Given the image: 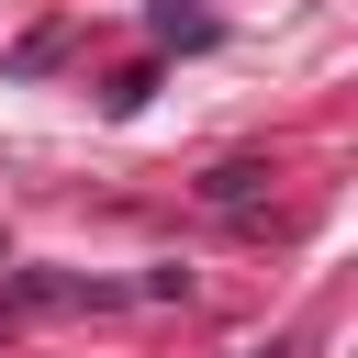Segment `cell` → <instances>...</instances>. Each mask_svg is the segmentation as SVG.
<instances>
[{"label":"cell","mask_w":358,"mask_h":358,"mask_svg":"<svg viewBox=\"0 0 358 358\" xmlns=\"http://www.w3.org/2000/svg\"><path fill=\"white\" fill-rule=\"evenodd\" d=\"M201 201H224V213H235V201H257V168H246V157H224V168L201 179Z\"/></svg>","instance_id":"6da1fadb"},{"label":"cell","mask_w":358,"mask_h":358,"mask_svg":"<svg viewBox=\"0 0 358 358\" xmlns=\"http://www.w3.org/2000/svg\"><path fill=\"white\" fill-rule=\"evenodd\" d=\"M257 358H302V347H257Z\"/></svg>","instance_id":"7a4b0ae2"}]
</instances>
